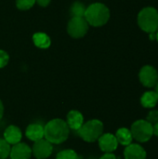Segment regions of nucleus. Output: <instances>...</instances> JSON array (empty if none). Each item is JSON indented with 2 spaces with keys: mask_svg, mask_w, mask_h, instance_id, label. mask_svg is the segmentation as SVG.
<instances>
[{
  "mask_svg": "<svg viewBox=\"0 0 158 159\" xmlns=\"http://www.w3.org/2000/svg\"><path fill=\"white\" fill-rule=\"evenodd\" d=\"M70 133V129L62 119H52L44 127V138L52 144H61L64 143Z\"/></svg>",
  "mask_w": 158,
  "mask_h": 159,
  "instance_id": "f257e3e1",
  "label": "nucleus"
},
{
  "mask_svg": "<svg viewBox=\"0 0 158 159\" xmlns=\"http://www.w3.org/2000/svg\"><path fill=\"white\" fill-rule=\"evenodd\" d=\"M84 18L88 24L100 27L107 23L110 19L109 8L102 3H94L87 7Z\"/></svg>",
  "mask_w": 158,
  "mask_h": 159,
  "instance_id": "f03ea898",
  "label": "nucleus"
},
{
  "mask_svg": "<svg viewBox=\"0 0 158 159\" xmlns=\"http://www.w3.org/2000/svg\"><path fill=\"white\" fill-rule=\"evenodd\" d=\"M138 24L148 34L158 31V11L152 7L142 8L138 15Z\"/></svg>",
  "mask_w": 158,
  "mask_h": 159,
  "instance_id": "7ed1b4c3",
  "label": "nucleus"
},
{
  "mask_svg": "<svg viewBox=\"0 0 158 159\" xmlns=\"http://www.w3.org/2000/svg\"><path fill=\"white\" fill-rule=\"evenodd\" d=\"M77 132L80 138H82L85 142L94 143L102 135L103 124L98 119H92L87 123H84Z\"/></svg>",
  "mask_w": 158,
  "mask_h": 159,
  "instance_id": "20e7f679",
  "label": "nucleus"
},
{
  "mask_svg": "<svg viewBox=\"0 0 158 159\" xmlns=\"http://www.w3.org/2000/svg\"><path fill=\"white\" fill-rule=\"evenodd\" d=\"M130 132L133 139H135L137 142L146 143L154 135V126L147 120L140 119L132 124Z\"/></svg>",
  "mask_w": 158,
  "mask_h": 159,
  "instance_id": "39448f33",
  "label": "nucleus"
},
{
  "mask_svg": "<svg viewBox=\"0 0 158 159\" xmlns=\"http://www.w3.org/2000/svg\"><path fill=\"white\" fill-rule=\"evenodd\" d=\"M88 23L84 17H73L68 22L67 32L73 38H81L86 35Z\"/></svg>",
  "mask_w": 158,
  "mask_h": 159,
  "instance_id": "423d86ee",
  "label": "nucleus"
},
{
  "mask_svg": "<svg viewBox=\"0 0 158 159\" xmlns=\"http://www.w3.org/2000/svg\"><path fill=\"white\" fill-rule=\"evenodd\" d=\"M140 81L144 87L153 88L158 82V73L155 67L151 65L143 66L140 71Z\"/></svg>",
  "mask_w": 158,
  "mask_h": 159,
  "instance_id": "0eeeda50",
  "label": "nucleus"
},
{
  "mask_svg": "<svg viewBox=\"0 0 158 159\" xmlns=\"http://www.w3.org/2000/svg\"><path fill=\"white\" fill-rule=\"evenodd\" d=\"M52 143H50L46 139H41L34 142L32 148V154L37 159H46L49 157L52 154Z\"/></svg>",
  "mask_w": 158,
  "mask_h": 159,
  "instance_id": "6e6552de",
  "label": "nucleus"
},
{
  "mask_svg": "<svg viewBox=\"0 0 158 159\" xmlns=\"http://www.w3.org/2000/svg\"><path fill=\"white\" fill-rule=\"evenodd\" d=\"M98 142L100 149L104 153H113L116 150L118 146V142L115 138V135H113L111 133L102 134L99 138Z\"/></svg>",
  "mask_w": 158,
  "mask_h": 159,
  "instance_id": "1a4fd4ad",
  "label": "nucleus"
},
{
  "mask_svg": "<svg viewBox=\"0 0 158 159\" xmlns=\"http://www.w3.org/2000/svg\"><path fill=\"white\" fill-rule=\"evenodd\" d=\"M31 156H32L31 147L23 143H16L10 149L9 157L11 159H30Z\"/></svg>",
  "mask_w": 158,
  "mask_h": 159,
  "instance_id": "9d476101",
  "label": "nucleus"
},
{
  "mask_svg": "<svg viewBox=\"0 0 158 159\" xmlns=\"http://www.w3.org/2000/svg\"><path fill=\"white\" fill-rule=\"evenodd\" d=\"M125 159H146V151L137 143H130L124 151Z\"/></svg>",
  "mask_w": 158,
  "mask_h": 159,
  "instance_id": "9b49d317",
  "label": "nucleus"
},
{
  "mask_svg": "<svg viewBox=\"0 0 158 159\" xmlns=\"http://www.w3.org/2000/svg\"><path fill=\"white\" fill-rule=\"evenodd\" d=\"M66 123L70 129L77 131L84 124V116L79 111L72 110L67 115Z\"/></svg>",
  "mask_w": 158,
  "mask_h": 159,
  "instance_id": "f8f14e48",
  "label": "nucleus"
},
{
  "mask_svg": "<svg viewBox=\"0 0 158 159\" xmlns=\"http://www.w3.org/2000/svg\"><path fill=\"white\" fill-rule=\"evenodd\" d=\"M21 138H22L21 130L14 125L8 126L4 132V139L9 144L14 145L16 143H19L21 140Z\"/></svg>",
  "mask_w": 158,
  "mask_h": 159,
  "instance_id": "ddd939ff",
  "label": "nucleus"
},
{
  "mask_svg": "<svg viewBox=\"0 0 158 159\" xmlns=\"http://www.w3.org/2000/svg\"><path fill=\"white\" fill-rule=\"evenodd\" d=\"M25 135L30 141H39L44 138V127L38 123L30 124L25 130Z\"/></svg>",
  "mask_w": 158,
  "mask_h": 159,
  "instance_id": "4468645a",
  "label": "nucleus"
},
{
  "mask_svg": "<svg viewBox=\"0 0 158 159\" xmlns=\"http://www.w3.org/2000/svg\"><path fill=\"white\" fill-rule=\"evenodd\" d=\"M115 138H116L118 143H120L121 145H124V146H128L129 144H130L133 140L130 129H129L127 128H121V129H117V131L115 133Z\"/></svg>",
  "mask_w": 158,
  "mask_h": 159,
  "instance_id": "2eb2a0df",
  "label": "nucleus"
},
{
  "mask_svg": "<svg viewBox=\"0 0 158 159\" xmlns=\"http://www.w3.org/2000/svg\"><path fill=\"white\" fill-rule=\"evenodd\" d=\"M158 102V95L156 91L144 92L141 98V103L145 108H154Z\"/></svg>",
  "mask_w": 158,
  "mask_h": 159,
  "instance_id": "dca6fc26",
  "label": "nucleus"
},
{
  "mask_svg": "<svg viewBox=\"0 0 158 159\" xmlns=\"http://www.w3.org/2000/svg\"><path fill=\"white\" fill-rule=\"evenodd\" d=\"M33 41H34V44L37 48H42V49L49 48V46L51 44V40H50L49 36L47 34L40 33V32L39 33H35L33 35Z\"/></svg>",
  "mask_w": 158,
  "mask_h": 159,
  "instance_id": "f3484780",
  "label": "nucleus"
},
{
  "mask_svg": "<svg viewBox=\"0 0 158 159\" xmlns=\"http://www.w3.org/2000/svg\"><path fill=\"white\" fill-rule=\"evenodd\" d=\"M87 7L81 2H74L71 7V14L73 17H84Z\"/></svg>",
  "mask_w": 158,
  "mask_h": 159,
  "instance_id": "a211bd4d",
  "label": "nucleus"
},
{
  "mask_svg": "<svg viewBox=\"0 0 158 159\" xmlns=\"http://www.w3.org/2000/svg\"><path fill=\"white\" fill-rule=\"evenodd\" d=\"M56 159H79V157L74 150L66 149L59 152L56 156Z\"/></svg>",
  "mask_w": 158,
  "mask_h": 159,
  "instance_id": "6ab92c4d",
  "label": "nucleus"
},
{
  "mask_svg": "<svg viewBox=\"0 0 158 159\" xmlns=\"http://www.w3.org/2000/svg\"><path fill=\"white\" fill-rule=\"evenodd\" d=\"M10 144L5 140L0 139V159H6L10 154Z\"/></svg>",
  "mask_w": 158,
  "mask_h": 159,
  "instance_id": "aec40b11",
  "label": "nucleus"
},
{
  "mask_svg": "<svg viewBox=\"0 0 158 159\" xmlns=\"http://www.w3.org/2000/svg\"><path fill=\"white\" fill-rule=\"evenodd\" d=\"M35 4V0H16V6L20 10H28Z\"/></svg>",
  "mask_w": 158,
  "mask_h": 159,
  "instance_id": "412c9836",
  "label": "nucleus"
},
{
  "mask_svg": "<svg viewBox=\"0 0 158 159\" xmlns=\"http://www.w3.org/2000/svg\"><path fill=\"white\" fill-rule=\"evenodd\" d=\"M146 120H147L149 123H151L153 126H154L155 124H156V123L158 122L157 110H152V111H150V113H149V114H148V116H147Z\"/></svg>",
  "mask_w": 158,
  "mask_h": 159,
  "instance_id": "4be33fe9",
  "label": "nucleus"
},
{
  "mask_svg": "<svg viewBox=\"0 0 158 159\" xmlns=\"http://www.w3.org/2000/svg\"><path fill=\"white\" fill-rule=\"evenodd\" d=\"M8 61H9L8 54L5 50L0 49V69L4 68L8 63Z\"/></svg>",
  "mask_w": 158,
  "mask_h": 159,
  "instance_id": "5701e85b",
  "label": "nucleus"
},
{
  "mask_svg": "<svg viewBox=\"0 0 158 159\" xmlns=\"http://www.w3.org/2000/svg\"><path fill=\"white\" fill-rule=\"evenodd\" d=\"M51 0H35V3H37V5H39L42 7H46L49 5Z\"/></svg>",
  "mask_w": 158,
  "mask_h": 159,
  "instance_id": "b1692460",
  "label": "nucleus"
},
{
  "mask_svg": "<svg viewBox=\"0 0 158 159\" xmlns=\"http://www.w3.org/2000/svg\"><path fill=\"white\" fill-rule=\"evenodd\" d=\"M100 159H116V157L113 153H105Z\"/></svg>",
  "mask_w": 158,
  "mask_h": 159,
  "instance_id": "393cba45",
  "label": "nucleus"
},
{
  "mask_svg": "<svg viewBox=\"0 0 158 159\" xmlns=\"http://www.w3.org/2000/svg\"><path fill=\"white\" fill-rule=\"evenodd\" d=\"M3 115H4V105H3L2 101L0 100V120L3 116Z\"/></svg>",
  "mask_w": 158,
  "mask_h": 159,
  "instance_id": "a878e982",
  "label": "nucleus"
},
{
  "mask_svg": "<svg viewBox=\"0 0 158 159\" xmlns=\"http://www.w3.org/2000/svg\"><path fill=\"white\" fill-rule=\"evenodd\" d=\"M154 135L158 137V122L154 125Z\"/></svg>",
  "mask_w": 158,
  "mask_h": 159,
  "instance_id": "bb28decb",
  "label": "nucleus"
},
{
  "mask_svg": "<svg viewBox=\"0 0 158 159\" xmlns=\"http://www.w3.org/2000/svg\"><path fill=\"white\" fill-rule=\"evenodd\" d=\"M156 92L157 93V95H158V82H157V84H156Z\"/></svg>",
  "mask_w": 158,
  "mask_h": 159,
  "instance_id": "cd10ccee",
  "label": "nucleus"
},
{
  "mask_svg": "<svg viewBox=\"0 0 158 159\" xmlns=\"http://www.w3.org/2000/svg\"><path fill=\"white\" fill-rule=\"evenodd\" d=\"M156 39H157V41H158V31H157V33H156Z\"/></svg>",
  "mask_w": 158,
  "mask_h": 159,
  "instance_id": "c85d7f7f",
  "label": "nucleus"
}]
</instances>
